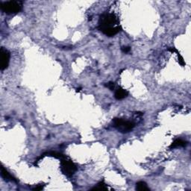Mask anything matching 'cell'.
<instances>
[{
    "mask_svg": "<svg viewBox=\"0 0 191 191\" xmlns=\"http://www.w3.org/2000/svg\"><path fill=\"white\" fill-rule=\"evenodd\" d=\"M117 23V18L114 14L105 13L100 16L99 29L106 36L113 37L119 33L121 29L119 26H116Z\"/></svg>",
    "mask_w": 191,
    "mask_h": 191,
    "instance_id": "cell-1",
    "label": "cell"
},
{
    "mask_svg": "<svg viewBox=\"0 0 191 191\" xmlns=\"http://www.w3.org/2000/svg\"><path fill=\"white\" fill-rule=\"evenodd\" d=\"M23 8V2L20 1H8L0 3V8L8 14H15L20 12Z\"/></svg>",
    "mask_w": 191,
    "mask_h": 191,
    "instance_id": "cell-2",
    "label": "cell"
},
{
    "mask_svg": "<svg viewBox=\"0 0 191 191\" xmlns=\"http://www.w3.org/2000/svg\"><path fill=\"white\" fill-rule=\"evenodd\" d=\"M112 122H113L114 126L117 128L122 133L129 132L135 126L134 122H131V121L124 120L120 118H114V119H113Z\"/></svg>",
    "mask_w": 191,
    "mask_h": 191,
    "instance_id": "cell-3",
    "label": "cell"
},
{
    "mask_svg": "<svg viewBox=\"0 0 191 191\" xmlns=\"http://www.w3.org/2000/svg\"><path fill=\"white\" fill-rule=\"evenodd\" d=\"M60 161V169L63 175L66 176L67 177L73 176L74 173L76 172L77 167L75 164L72 162L71 160L66 158V156L63 158Z\"/></svg>",
    "mask_w": 191,
    "mask_h": 191,
    "instance_id": "cell-4",
    "label": "cell"
},
{
    "mask_svg": "<svg viewBox=\"0 0 191 191\" xmlns=\"http://www.w3.org/2000/svg\"><path fill=\"white\" fill-rule=\"evenodd\" d=\"M0 57H1L0 58L1 59L0 60V68H1V70L3 71L8 67L11 54L6 49L2 47L0 50Z\"/></svg>",
    "mask_w": 191,
    "mask_h": 191,
    "instance_id": "cell-5",
    "label": "cell"
},
{
    "mask_svg": "<svg viewBox=\"0 0 191 191\" xmlns=\"http://www.w3.org/2000/svg\"><path fill=\"white\" fill-rule=\"evenodd\" d=\"M128 91H126L125 89L122 88V87H119L115 92V98L118 100H123L125 97H128Z\"/></svg>",
    "mask_w": 191,
    "mask_h": 191,
    "instance_id": "cell-6",
    "label": "cell"
},
{
    "mask_svg": "<svg viewBox=\"0 0 191 191\" xmlns=\"http://www.w3.org/2000/svg\"><path fill=\"white\" fill-rule=\"evenodd\" d=\"M1 176H2V177L5 180H9V181H17V180H16L15 178L13 177V176H11L9 173H8V170H7L6 169L3 167V166H2V167H1Z\"/></svg>",
    "mask_w": 191,
    "mask_h": 191,
    "instance_id": "cell-7",
    "label": "cell"
},
{
    "mask_svg": "<svg viewBox=\"0 0 191 191\" xmlns=\"http://www.w3.org/2000/svg\"><path fill=\"white\" fill-rule=\"evenodd\" d=\"M187 142L184 140H181V139H176V140L173 142L171 145L170 146V149H175V148L178 147H184L187 146Z\"/></svg>",
    "mask_w": 191,
    "mask_h": 191,
    "instance_id": "cell-8",
    "label": "cell"
},
{
    "mask_svg": "<svg viewBox=\"0 0 191 191\" xmlns=\"http://www.w3.org/2000/svg\"><path fill=\"white\" fill-rule=\"evenodd\" d=\"M136 190L139 191H146V190H150L147 186V184L145 181H138L136 184Z\"/></svg>",
    "mask_w": 191,
    "mask_h": 191,
    "instance_id": "cell-9",
    "label": "cell"
},
{
    "mask_svg": "<svg viewBox=\"0 0 191 191\" xmlns=\"http://www.w3.org/2000/svg\"><path fill=\"white\" fill-rule=\"evenodd\" d=\"M168 50H169V51L172 52H176V53H177V55H178V58L179 63H180V64L182 66H184L185 62H184V60L183 57H182V56L181 55L180 53H179L178 52V50L176 49V48H169Z\"/></svg>",
    "mask_w": 191,
    "mask_h": 191,
    "instance_id": "cell-10",
    "label": "cell"
},
{
    "mask_svg": "<svg viewBox=\"0 0 191 191\" xmlns=\"http://www.w3.org/2000/svg\"><path fill=\"white\" fill-rule=\"evenodd\" d=\"M44 154L49 155V156L54 157V158H58V159H62V158H64L65 157L64 155H63V154H61V153H59V152H47V153H44Z\"/></svg>",
    "mask_w": 191,
    "mask_h": 191,
    "instance_id": "cell-11",
    "label": "cell"
},
{
    "mask_svg": "<svg viewBox=\"0 0 191 191\" xmlns=\"http://www.w3.org/2000/svg\"><path fill=\"white\" fill-rule=\"evenodd\" d=\"M108 187L104 181H101L97 184V187H95L92 189V190H107Z\"/></svg>",
    "mask_w": 191,
    "mask_h": 191,
    "instance_id": "cell-12",
    "label": "cell"
},
{
    "mask_svg": "<svg viewBox=\"0 0 191 191\" xmlns=\"http://www.w3.org/2000/svg\"><path fill=\"white\" fill-rule=\"evenodd\" d=\"M105 86L108 87V88L110 89L111 90H114V89L115 87V84L114 82H109L108 83V84H106Z\"/></svg>",
    "mask_w": 191,
    "mask_h": 191,
    "instance_id": "cell-13",
    "label": "cell"
},
{
    "mask_svg": "<svg viewBox=\"0 0 191 191\" xmlns=\"http://www.w3.org/2000/svg\"><path fill=\"white\" fill-rule=\"evenodd\" d=\"M122 51L124 53H128L131 51V48H130L129 46H123L122 47Z\"/></svg>",
    "mask_w": 191,
    "mask_h": 191,
    "instance_id": "cell-14",
    "label": "cell"
},
{
    "mask_svg": "<svg viewBox=\"0 0 191 191\" xmlns=\"http://www.w3.org/2000/svg\"><path fill=\"white\" fill-rule=\"evenodd\" d=\"M44 185L39 184V185H38V186H37V187H35V188H33V190H36V191L41 190L44 189Z\"/></svg>",
    "mask_w": 191,
    "mask_h": 191,
    "instance_id": "cell-15",
    "label": "cell"
},
{
    "mask_svg": "<svg viewBox=\"0 0 191 191\" xmlns=\"http://www.w3.org/2000/svg\"><path fill=\"white\" fill-rule=\"evenodd\" d=\"M80 90H81V88H77V90H76V91L77 92H79Z\"/></svg>",
    "mask_w": 191,
    "mask_h": 191,
    "instance_id": "cell-16",
    "label": "cell"
}]
</instances>
